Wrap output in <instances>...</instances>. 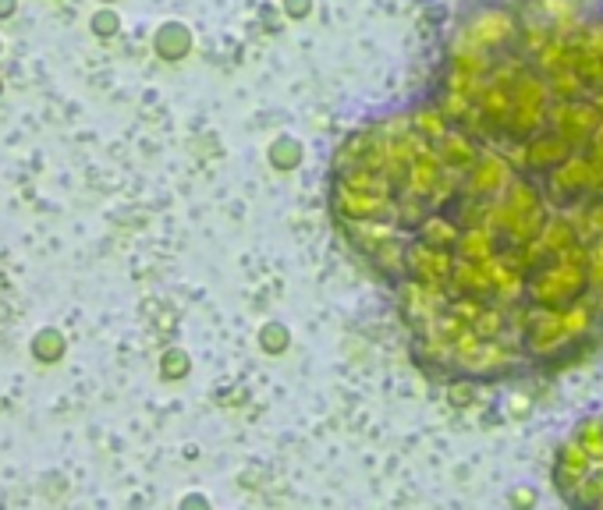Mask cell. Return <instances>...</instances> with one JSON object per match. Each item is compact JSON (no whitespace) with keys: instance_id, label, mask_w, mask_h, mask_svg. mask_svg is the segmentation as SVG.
<instances>
[]
</instances>
